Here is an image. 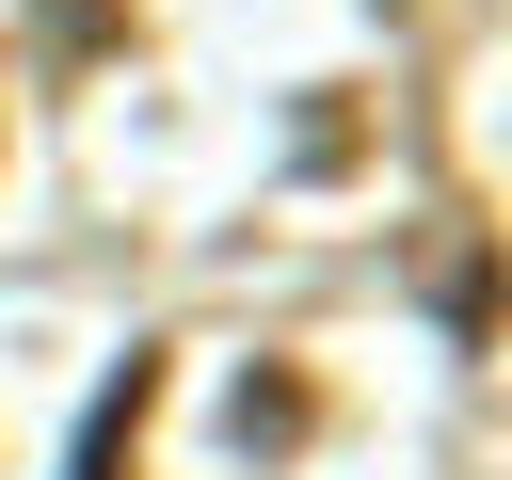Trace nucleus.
I'll return each instance as SVG.
<instances>
[{
    "label": "nucleus",
    "mask_w": 512,
    "mask_h": 480,
    "mask_svg": "<svg viewBox=\"0 0 512 480\" xmlns=\"http://www.w3.org/2000/svg\"><path fill=\"white\" fill-rule=\"evenodd\" d=\"M304 432V384H240V448H288Z\"/></svg>",
    "instance_id": "nucleus-2"
},
{
    "label": "nucleus",
    "mask_w": 512,
    "mask_h": 480,
    "mask_svg": "<svg viewBox=\"0 0 512 480\" xmlns=\"http://www.w3.org/2000/svg\"><path fill=\"white\" fill-rule=\"evenodd\" d=\"M144 416H160V352H128V368L96 384V416H80V464H64V480H128V448H144Z\"/></svg>",
    "instance_id": "nucleus-1"
}]
</instances>
